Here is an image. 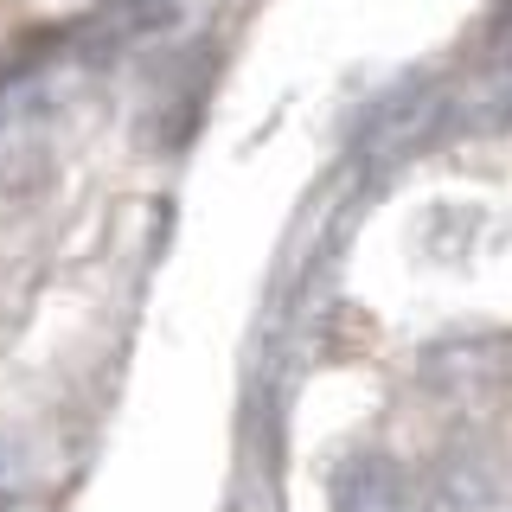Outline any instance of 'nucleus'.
Instances as JSON below:
<instances>
[{
	"instance_id": "1",
	"label": "nucleus",
	"mask_w": 512,
	"mask_h": 512,
	"mask_svg": "<svg viewBox=\"0 0 512 512\" xmlns=\"http://www.w3.org/2000/svg\"><path fill=\"white\" fill-rule=\"evenodd\" d=\"M333 512H416L410 500V474L397 468L391 455H346L333 468V487H327Z\"/></svg>"
}]
</instances>
